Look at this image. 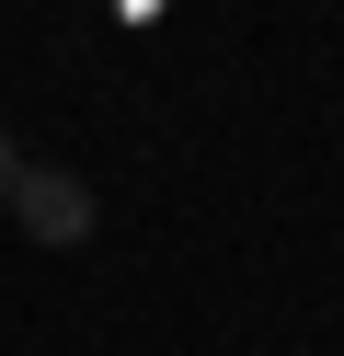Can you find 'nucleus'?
I'll use <instances>...</instances> for the list:
<instances>
[{
  "label": "nucleus",
  "instance_id": "2",
  "mask_svg": "<svg viewBox=\"0 0 344 356\" xmlns=\"http://www.w3.org/2000/svg\"><path fill=\"white\" fill-rule=\"evenodd\" d=\"M12 172H23V149H12V127H0V195H12Z\"/></svg>",
  "mask_w": 344,
  "mask_h": 356
},
{
  "label": "nucleus",
  "instance_id": "1",
  "mask_svg": "<svg viewBox=\"0 0 344 356\" xmlns=\"http://www.w3.org/2000/svg\"><path fill=\"white\" fill-rule=\"evenodd\" d=\"M0 207L23 218V241H35V253H69V241H92V230H104V195H92L81 172H58V161H23Z\"/></svg>",
  "mask_w": 344,
  "mask_h": 356
}]
</instances>
